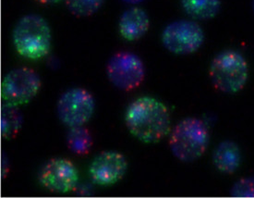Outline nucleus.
Returning <instances> with one entry per match:
<instances>
[{"label": "nucleus", "instance_id": "obj_1", "mask_svg": "<svg viewBox=\"0 0 254 198\" xmlns=\"http://www.w3.org/2000/svg\"><path fill=\"white\" fill-rule=\"evenodd\" d=\"M125 121L128 132L145 144L158 143L171 132L166 105L151 97H141L127 106Z\"/></svg>", "mask_w": 254, "mask_h": 198}, {"label": "nucleus", "instance_id": "obj_2", "mask_svg": "<svg viewBox=\"0 0 254 198\" xmlns=\"http://www.w3.org/2000/svg\"><path fill=\"white\" fill-rule=\"evenodd\" d=\"M210 133L202 119L189 117L181 120L170 132L169 147L175 158L183 162L200 159L207 150Z\"/></svg>", "mask_w": 254, "mask_h": 198}, {"label": "nucleus", "instance_id": "obj_3", "mask_svg": "<svg viewBox=\"0 0 254 198\" xmlns=\"http://www.w3.org/2000/svg\"><path fill=\"white\" fill-rule=\"evenodd\" d=\"M12 39L16 51L21 57L29 60H40L50 51L51 30L42 16L29 14L16 23Z\"/></svg>", "mask_w": 254, "mask_h": 198}, {"label": "nucleus", "instance_id": "obj_4", "mask_svg": "<svg viewBox=\"0 0 254 198\" xmlns=\"http://www.w3.org/2000/svg\"><path fill=\"white\" fill-rule=\"evenodd\" d=\"M209 76L215 89L225 94H236L247 85L249 65L242 54L228 49L214 57L209 69Z\"/></svg>", "mask_w": 254, "mask_h": 198}, {"label": "nucleus", "instance_id": "obj_5", "mask_svg": "<svg viewBox=\"0 0 254 198\" xmlns=\"http://www.w3.org/2000/svg\"><path fill=\"white\" fill-rule=\"evenodd\" d=\"M204 42V32L195 20H179L170 22L162 33V44L176 55L197 52Z\"/></svg>", "mask_w": 254, "mask_h": 198}, {"label": "nucleus", "instance_id": "obj_6", "mask_svg": "<svg viewBox=\"0 0 254 198\" xmlns=\"http://www.w3.org/2000/svg\"><path fill=\"white\" fill-rule=\"evenodd\" d=\"M107 75L115 87L122 91H130L143 82L145 67L138 55L122 51L115 54L108 60Z\"/></svg>", "mask_w": 254, "mask_h": 198}, {"label": "nucleus", "instance_id": "obj_7", "mask_svg": "<svg viewBox=\"0 0 254 198\" xmlns=\"http://www.w3.org/2000/svg\"><path fill=\"white\" fill-rule=\"evenodd\" d=\"M41 88V78L33 69L20 67L11 70L1 83V97L15 106L28 104Z\"/></svg>", "mask_w": 254, "mask_h": 198}, {"label": "nucleus", "instance_id": "obj_8", "mask_svg": "<svg viewBox=\"0 0 254 198\" xmlns=\"http://www.w3.org/2000/svg\"><path fill=\"white\" fill-rule=\"evenodd\" d=\"M94 97L83 88H71L61 96L57 106L61 122L70 127L83 126L94 114Z\"/></svg>", "mask_w": 254, "mask_h": 198}, {"label": "nucleus", "instance_id": "obj_9", "mask_svg": "<svg viewBox=\"0 0 254 198\" xmlns=\"http://www.w3.org/2000/svg\"><path fill=\"white\" fill-rule=\"evenodd\" d=\"M79 181L77 168L70 160L53 159L41 170L39 182L49 191L66 194L73 191Z\"/></svg>", "mask_w": 254, "mask_h": 198}, {"label": "nucleus", "instance_id": "obj_10", "mask_svg": "<svg viewBox=\"0 0 254 198\" xmlns=\"http://www.w3.org/2000/svg\"><path fill=\"white\" fill-rule=\"evenodd\" d=\"M127 170V159L122 154L106 151L94 158L90 167V175L94 184L108 186L121 181Z\"/></svg>", "mask_w": 254, "mask_h": 198}, {"label": "nucleus", "instance_id": "obj_11", "mask_svg": "<svg viewBox=\"0 0 254 198\" xmlns=\"http://www.w3.org/2000/svg\"><path fill=\"white\" fill-rule=\"evenodd\" d=\"M119 27L121 36L124 39L136 41L147 33L150 28V18L144 9L129 7L121 15Z\"/></svg>", "mask_w": 254, "mask_h": 198}, {"label": "nucleus", "instance_id": "obj_12", "mask_svg": "<svg viewBox=\"0 0 254 198\" xmlns=\"http://www.w3.org/2000/svg\"><path fill=\"white\" fill-rule=\"evenodd\" d=\"M213 162L215 169L224 174H233L241 164V151L234 141L221 142L214 149Z\"/></svg>", "mask_w": 254, "mask_h": 198}, {"label": "nucleus", "instance_id": "obj_13", "mask_svg": "<svg viewBox=\"0 0 254 198\" xmlns=\"http://www.w3.org/2000/svg\"><path fill=\"white\" fill-rule=\"evenodd\" d=\"M181 3L185 13L193 20H211L220 11L221 0H181Z\"/></svg>", "mask_w": 254, "mask_h": 198}, {"label": "nucleus", "instance_id": "obj_14", "mask_svg": "<svg viewBox=\"0 0 254 198\" xmlns=\"http://www.w3.org/2000/svg\"><path fill=\"white\" fill-rule=\"evenodd\" d=\"M23 122V117L19 106L9 103L1 106V136L6 140H11L17 136Z\"/></svg>", "mask_w": 254, "mask_h": 198}, {"label": "nucleus", "instance_id": "obj_15", "mask_svg": "<svg viewBox=\"0 0 254 198\" xmlns=\"http://www.w3.org/2000/svg\"><path fill=\"white\" fill-rule=\"evenodd\" d=\"M68 149L77 155H86L93 146L91 132L83 126L70 127L67 134Z\"/></svg>", "mask_w": 254, "mask_h": 198}, {"label": "nucleus", "instance_id": "obj_16", "mask_svg": "<svg viewBox=\"0 0 254 198\" xmlns=\"http://www.w3.org/2000/svg\"><path fill=\"white\" fill-rule=\"evenodd\" d=\"M104 2L105 0H65L69 12L78 17H89L96 13Z\"/></svg>", "mask_w": 254, "mask_h": 198}, {"label": "nucleus", "instance_id": "obj_17", "mask_svg": "<svg viewBox=\"0 0 254 198\" xmlns=\"http://www.w3.org/2000/svg\"><path fill=\"white\" fill-rule=\"evenodd\" d=\"M230 195L234 198H254V178H243L231 188Z\"/></svg>", "mask_w": 254, "mask_h": 198}, {"label": "nucleus", "instance_id": "obj_18", "mask_svg": "<svg viewBox=\"0 0 254 198\" xmlns=\"http://www.w3.org/2000/svg\"><path fill=\"white\" fill-rule=\"evenodd\" d=\"M8 171H9V161L7 159V155L5 153L2 152V157H1V177L2 179H6Z\"/></svg>", "mask_w": 254, "mask_h": 198}, {"label": "nucleus", "instance_id": "obj_19", "mask_svg": "<svg viewBox=\"0 0 254 198\" xmlns=\"http://www.w3.org/2000/svg\"><path fill=\"white\" fill-rule=\"evenodd\" d=\"M37 2H39L41 4H45V5H50V4H56L61 2V0H36Z\"/></svg>", "mask_w": 254, "mask_h": 198}, {"label": "nucleus", "instance_id": "obj_20", "mask_svg": "<svg viewBox=\"0 0 254 198\" xmlns=\"http://www.w3.org/2000/svg\"><path fill=\"white\" fill-rule=\"evenodd\" d=\"M123 2H126L127 4H131V5H135V4H139L140 2L144 1V0H122Z\"/></svg>", "mask_w": 254, "mask_h": 198}, {"label": "nucleus", "instance_id": "obj_21", "mask_svg": "<svg viewBox=\"0 0 254 198\" xmlns=\"http://www.w3.org/2000/svg\"><path fill=\"white\" fill-rule=\"evenodd\" d=\"M252 6H253V10L254 12V0H253V3H252Z\"/></svg>", "mask_w": 254, "mask_h": 198}]
</instances>
